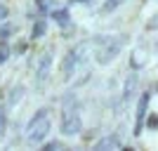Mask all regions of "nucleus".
Returning a JSON list of instances; mask_svg holds the SVG:
<instances>
[{
    "mask_svg": "<svg viewBox=\"0 0 158 151\" xmlns=\"http://www.w3.org/2000/svg\"><path fill=\"white\" fill-rule=\"evenodd\" d=\"M50 106H43L38 111L33 113L28 123L24 125V130H26V144L28 146H40L50 137V130H52V118H50Z\"/></svg>",
    "mask_w": 158,
    "mask_h": 151,
    "instance_id": "nucleus-2",
    "label": "nucleus"
},
{
    "mask_svg": "<svg viewBox=\"0 0 158 151\" xmlns=\"http://www.w3.org/2000/svg\"><path fill=\"white\" fill-rule=\"evenodd\" d=\"M47 28H50V17H47V14H35V19H33V24H31L28 40L35 43V40L45 38V36H47Z\"/></svg>",
    "mask_w": 158,
    "mask_h": 151,
    "instance_id": "nucleus-8",
    "label": "nucleus"
},
{
    "mask_svg": "<svg viewBox=\"0 0 158 151\" xmlns=\"http://www.w3.org/2000/svg\"><path fill=\"white\" fill-rule=\"evenodd\" d=\"M61 113H59V132L64 137L80 135L83 130V116H80V102L73 90H66L61 94Z\"/></svg>",
    "mask_w": 158,
    "mask_h": 151,
    "instance_id": "nucleus-1",
    "label": "nucleus"
},
{
    "mask_svg": "<svg viewBox=\"0 0 158 151\" xmlns=\"http://www.w3.org/2000/svg\"><path fill=\"white\" fill-rule=\"evenodd\" d=\"M12 59V47H10V43H0V66L5 64V61Z\"/></svg>",
    "mask_w": 158,
    "mask_h": 151,
    "instance_id": "nucleus-17",
    "label": "nucleus"
},
{
    "mask_svg": "<svg viewBox=\"0 0 158 151\" xmlns=\"http://www.w3.org/2000/svg\"><path fill=\"white\" fill-rule=\"evenodd\" d=\"M87 47H90V43H78V45H73V47L66 50V54L61 57V64H59V73H61L64 80H71L73 76H76V71L85 64Z\"/></svg>",
    "mask_w": 158,
    "mask_h": 151,
    "instance_id": "nucleus-3",
    "label": "nucleus"
},
{
    "mask_svg": "<svg viewBox=\"0 0 158 151\" xmlns=\"http://www.w3.org/2000/svg\"><path fill=\"white\" fill-rule=\"evenodd\" d=\"M12 47V57H24V54H28V50H31V40L28 38H17L14 40Z\"/></svg>",
    "mask_w": 158,
    "mask_h": 151,
    "instance_id": "nucleus-13",
    "label": "nucleus"
},
{
    "mask_svg": "<svg viewBox=\"0 0 158 151\" xmlns=\"http://www.w3.org/2000/svg\"><path fill=\"white\" fill-rule=\"evenodd\" d=\"M137 85H139V73L137 71H132L130 76H127V80H125V85H123V104H127L132 97H135V92H137Z\"/></svg>",
    "mask_w": 158,
    "mask_h": 151,
    "instance_id": "nucleus-10",
    "label": "nucleus"
},
{
    "mask_svg": "<svg viewBox=\"0 0 158 151\" xmlns=\"http://www.w3.org/2000/svg\"><path fill=\"white\" fill-rule=\"evenodd\" d=\"M2 97H5V92H2V90H0V99H2Z\"/></svg>",
    "mask_w": 158,
    "mask_h": 151,
    "instance_id": "nucleus-22",
    "label": "nucleus"
},
{
    "mask_svg": "<svg viewBox=\"0 0 158 151\" xmlns=\"http://www.w3.org/2000/svg\"><path fill=\"white\" fill-rule=\"evenodd\" d=\"M57 149H64V142H61V139H50L47 137L45 142H43V144H40V151H57Z\"/></svg>",
    "mask_w": 158,
    "mask_h": 151,
    "instance_id": "nucleus-16",
    "label": "nucleus"
},
{
    "mask_svg": "<svg viewBox=\"0 0 158 151\" xmlns=\"http://www.w3.org/2000/svg\"><path fill=\"white\" fill-rule=\"evenodd\" d=\"M125 43H127V36H125V33H120V36H109V38H106L102 45H97V52H94V61H97L99 66L111 64V61L116 59L120 52H123Z\"/></svg>",
    "mask_w": 158,
    "mask_h": 151,
    "instance_id": "nucleus-4",
    "label": "nucleus"
},
{
    "mask_svg": "<svg viewBox=\"0 0 158 151\" xmlns=\"http://www.w3.org/2000/svg\"><path fill=\"white\" fill-rule=\"evenodd\" d=\"M92 149H97V151H104V149H123V139H120V135H106V137H102V139L94 142Z\"/></svg>",
    "mask_w": 158,
    "mask_h": 151,
    "instance_id": "nucleus-9",
    "label": "nucleus"
},
{
    "mask_svg": "<svg viewBox=\"0 0 158 151\" xmlns=\"http://www.w3.org/2000/svg\"><path fill=\"white\" fill-rule=\"evenodd\" d=\"M7 128H10V109H7V104L2 102V104H0V139L5 137Z\"/></svg>",
    "mask_w": 158,
    "mask_h": 151,
    "instance_id": "nucleus-14",
    "label": "nucleus"
},
{
    "mask_svg": "<svg viewBox=\"0 0 158 151\" xmlns=\"http://www.w3.org/2000/svg\"><path fill=\"white\" fill-rule=\"evenodd\" d=\"M21 97H24V85H14V87H10V92L2 97V102L7 104V109H12L17 102H21Z\"/></svg>",
    "mask_w": 158,
    "mask_h": 151,
    "instance_id": "nucleus-11",
    "label": "nucleus"
},
{
    "mask_svg": "<svg viewBox=\"0 0 158 151\" xmlns=\"http://www.w3.org/2000/svg\"><path fill=\"white\" fill-rule=\"evenodd\" d=\"M156 28H158V14L149 21V24H146V31H156Z\"/></svg>",
    "mask_w": 158,
    "mask_h": 151,
    "instance_id": "nucleus-20",
    "label": "nucleus"
},
{
    "mask_svg": "<svg viewBox=\"0 0 158 151\" xmlns=\"http://www.w3.org/2000/svg\"><path fill=\"white\" fill-rule=\"evenodd\" d=\"M10 17V7L5 5V0H0V21H5Z\"/></svg>",
    "mask_w": 158,
    "mask_h": 151,
    "instance_id": "nucleus-19",
    "label": "nucleus"
},
{
    "mask_svg": "<svg viewBox=\"0 0 158 151\" xmlns=\"http://www.w3.org/2000/svg\"><path fill=\"white\" fill-rule=\"evenodd\" d=\"M17 36V26H14L10 19L0 21V43H10V40Z\"/></svg>",
    "mask_w": 158,
    "mask_h": 151,
    "instance_id": "nucleus-12",
    "label": "nucleus"
},
{
    "mask_svg": "<svg viewBox=\"0 0 158 151\" xmlns=\"http://www.w3.org/2000/svg\"><path fill=\"white\" fill-rule=\"evenodd\" d=\"M69 5H92V0H69Z\"/></svg>",
    "mask_w": 158,
    "mask_h": 151,
    "instance_id": "nucleus-21",
    "label": "nucleus"
},
{
    "mask_svg": "<svg viewBox=\"0 0 158 151\" xmlns=\"http://www.w3.org/2000/svg\"><path fill=\"white\" fill-rule=\"evenodd\" d=\"M52 69H54V61H52L50 50L40 52V57L35 59V73H33V83H35L38 90H43V87L50 83V78H52Z\"/></svg>",
    "mask_w": 158,
    "mask_h": 151,
    "instance_id": "nucleus-5",
    "label": "nucleus"
},
{
    "mask_svg": "<svg viewBox=\"0 0 158 151\" xmlns=\"http://www.w3.org/2000/svg\"><path fill=\"white\" fill-rule=\"evenodd\" d=\"M144 128L146 130H158V113H146Z\"/></svg>",
    "mask_w": 158,
    "mask_h": 151,
    "instance_id": "nucleus-18",
    "label": "nucleus"
},
{
    "mask_svg": "<svg viewBox=\"0 0 158 151\" xmlns=\"http://www.w3.org/2000/svg\"><path fill=\"white\" fill-rule=\"evenodd\" d=\"M50 21H52L57 28H66L69 24H73V17H71V10H69V5H61V7H52L50 10Z\"/></svg>",
    "mask_w": 158,
    "mask_h": 151,
    "instance_id": "nucleus-7",
    "label": "nucleus"
},
{
    "mask_svg": "<svg viewBox=\"0 0 158 151\" xmlns=\"http://www.w3.org/2000/svg\"><path fill=\"white\" fill-rule=\"evenodd\" d=\"M123 2H125V0H104L102 7H99V14H111V12H116Z\"/></svg>",
    "mask_w": 158,
    "mask_h": 151,
    "instance_id": "nucleus-15",
    "label": "nucleus"
},
{
    "mask_svg": "<svg viewBox=\"0 0 158 151\" xmlns=\"http://www.w3.org/2000/svg\"><path fill=\"white\" fill-rule=\"evenodd\" d=\"M151 94H153V92H144V94L139 97V102H137L135 130H132V135H135V137H139V135L144 132V120H146V113H149V102H151Z\"/></svg>",
    "mask_w": 158,
    "mask_h": 151,
    "instance_id": "nucleus-6",
    "label": "nucleus"
}]
</instances>
